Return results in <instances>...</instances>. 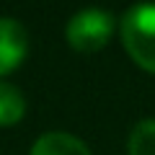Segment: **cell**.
Returning <instances> with one entry per match:
<instances>
[{"label":"cell","mask_w":155,"mask_h":155,"mask_svg":"<svg viewBox=\"0 0 155 155\" xmlns=\"http://www.w3.org/2000/svg\"><path fill=\"white\" fill-rule=\"evenodd\" d=\"M26 114V101L21 91L11 83L0 80V127H11Z\"/></svg>","instance_id":"cell-5"},{"label":"cell","mask_w":155,"mask_h":155,"mask_svg":"<svg viewBox=\"0 0 155 155\" xmlns=\"http://www.w3.org/2000/svg\"><path fill=\"white\" fill-rule=\"evenodd\" d=\"M122 41L140 67L155 72V3H140L124 11Z\"/></svg>","instance_id":"cell-1"},{"label":"cell","mask_w":155,"mask_h":155,"mask_svg":"<svg viewBox=\"0 0 155 155\" xmlns=\"http://www.w3.org/2000/svg\"><path fill=\"white\" fill-rule=\"evenodd\" d=\"M28 52V34L21 21L3 16L0 18V75L16 70Z\"/></svg>","instance_id":"cell-3"},{"label":"cell","mask_w":155,"mask_h":155,"mask_svg":"<svg viewBox=\"0 0 155 155\" xmlns=\"http://www.w3.org/2000/svg\"><path fill=\"white\" fill-rule=\"evenodd\" d=\"M31 155H91V150L67 132H47L34 142Z\"/></svg>","instance_id":"cell-4"},{"label":"cell","mask_w":155,"mask_h":155,"mask_svg":"<svg viewBox=\"0 0 155 155\" xmlns=\"http://www.w3.org/2000/svg\"><path fill=\"white\" fill-rule=\"evenodd\" d=\"M127 150L129 155H155V119H142L134 124Z\"/></svg>","instance_id":"cell-6"},{"label":"cell","mask_w":155,"mask_h":155,"mask_svg":"<svg viewBox=\"0 0 155 155\" xmlns=\"http://www.w3.org/2000/svg\"><path fill=\"white\" fill-rule=\"evenodd\" d=\"M111 31H114V16L101 8H85L78 11L75 16L67 21L65 36L75 49L80 52H96L109 41Z\"/></svg>","instance_id":"cell-2"}]
</instances>
